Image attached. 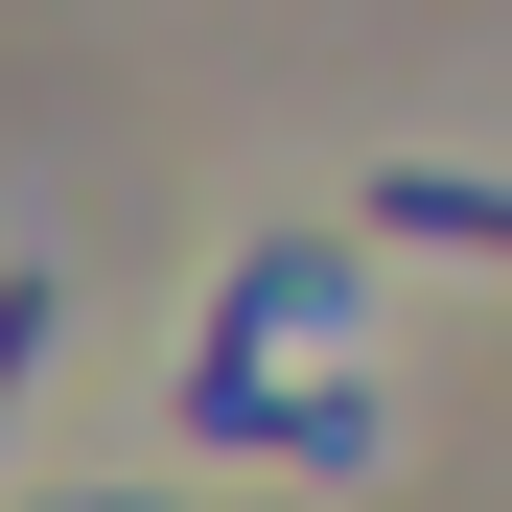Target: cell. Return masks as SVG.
Returning <instances> with one entry per match:
<instances>
[{
  "instance_id": "obj_4",
  "label": "cell",
  "mask_w": 512,
  "mask_h": 512,
  "mask_svg": "<svg viewBox=\"0 0 512 512\" xmlns=\"http://www.w3.org/2000/svg\"><path fill=\"white\" fill-rule=\"evenodd\" d=\"M47 326H70V280H47V256H0V396H24V350H47Z\"/></svg>"
},
{
  "instance_id": "obj_1",
  "label": "cell",
  "mask_w": 512,
  "mask_h": 512,
  "mask_svg": "<svg viewBox=\"0 0 512 512\" xmlns=\"http://www.w3.org/2000/svg\"><path fill=\"white\" fill-rule=\"evenodd\" d=\"M326 280H350L326 233H256V256H233V303L187 326V443H256V396H280V350H303V303H326Z\"/></svg>"
},
{
  "instance_id": "obj_2",
  "label": "cell",
  "mask_w": 512,
  "mask_h": 512,
  "mask_svg": "<svg viewBox=\"0 0 512 512\" xmlns=\"http://www.w3.org/2000/svg\"><path fill=\"white\" fill-rule=\"evenodd\" d=\"M373 233L396 256H512V187L489 163H373Z\"/></svg>"
},
{
  "instance_id": "obj_3",
  "label": "cell",
  "mask_w": 512,
  "mask_h": 512,
  "mask_svg": "<svg viewBox=\"0 0 512 512\" xmlns=\"http://www.w3.org/2000/svg\"><path fill=\"white\" fill-rule=\"evenodd\" d=\"M256 466H326V489H373V466H396V419H373V396H256Z\"/></svg>"
}]
</instances>
